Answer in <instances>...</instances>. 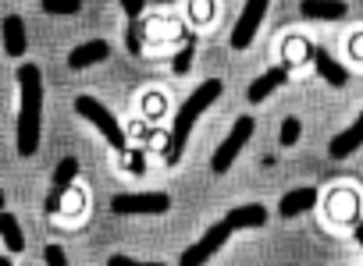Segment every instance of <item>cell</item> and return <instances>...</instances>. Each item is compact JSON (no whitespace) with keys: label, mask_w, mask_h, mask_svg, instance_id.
I'll use <instances>...</instances> for the list:
<instances>
[{"label":"cell","mask_w":363,"mask_h":266,"mask_svg":"<svg viewBox=\"0 0 363 266\" xmlns=\"http://www.w3.org/2000/svg\"><path fill=\"white\" fill-rule=\"evenodd\" d=\"M299 135H303V121H299V117H285V121H281V132H278V142L289 149V146L299 142Z\"/></svg>","instance_id":"ffe728a7"},{"label":"cell","mask_w":363,"mask_h":266,"mask_svg":"<svg viewBox=\"0 0 363 266\" xmlns=\"http://www.w3.org/2000/svg\"><path fill=\"white\" fill-rule=\"evenodd\" d=\"M313 206H317V188H313V185H303V188H292V192L281 195L278 213L289 220V216H299V213H306V209H313Z\"/></svg>","instance_id":"7c38bea8"},{"label":"cell","mask_w":363,"mask_h":266,"mask_svg":"<svg viewBox=\"0 0 363 266\" xmlns=\"http://www.w3.org/2000/svg\"><path fill=\"white\" fill-rule=\"evenodd\" d=\"M26 47H29L26 18H22V15H8V18H4V54H8V57H22Z\"/></svg>","instance_id":"9a60e30c"},{"label":"cell","mask_w":363,"mask_h":266,"mask_svg":"<svg viewBox=\"0 0 363 266\" xmlns=\"http://www.w3.org/2000/svg\"><path fill=\"white\" fill-rule=\"evenodd\" d=\"M225 220H228L232 231H253V227H264V224H267V209H264L260 202H246V206L228 209Z\"/></svg>","instance_id":"4fadbf2b"},{"label":"cell","mask_w":363,"mask_h":266,"mask_svg":"<svg viewBox=\"0 0 363 266\" xmlns=\"http://www.w3.org/2000/svg\"><path fill=\"white\" fill-rule=\"evenodd\" d=\"M79 178V160L75 156H65L57 167H54V192H50V199H47V209L54 213V209H61V199H65V192H72V181Z\"/></svg>","instance_id":"30bf717a"},{"label":"cell","mask_w":363,"mask_h":266,"mask_svg":"<svg viewBox=\"0 0 363 266\" xmlns=\"http://www.w3.org/2000/svg\"><path fill=\"white\" fill-rule=\"evenodd\" d=\"M299 11H303V18H313V22H342L349 15V4H342V0H328V4H320V0H303Z\"/></svg>","instance_id":"5bb4252c"},{"label":"cell","mask_w":363,"mask_h":266,"mask_svg":"<svg viewBox=\"0 0 363 266\" xmlns=\"http://www.w3.org/2000/svg\"><path fill=\"white\" fill-rule=\"evenodd\" d=\"M75 114L82 121H89L107 142L114 153H128V139H125V128L118 125V117L96 100V96H75Z\"/></svg>","instance_id":"3957f363"},{"label":"cell","mask_w":363,"mask_h":266,"mask_svg":"<svg viewBox=\"0 0 363 266\" xmlns=\"http://www.w3.org/2000/svg\"><path fill=\"white\" fill-rule=\"evenodd\" d=\"M0 234H4V245L11 248V252H26V234H22V227H18V216L15 213H0Z\"/></svg>","instance_id":"e0dca14e"},{"label":"cell","mask_w":363,"mask_h":266,"mask_svg":"<svg viewBox=\"0 0 363 266\" xmlns=\"http://www.w3.org/2000/svg\"><path fill=\"white\" fill-rule=\"evenodd\" d=\"M193 57H196V36H186V47H182V50L174 54V61H171V71H174V75H189Z\"/></svg>","instance_id":"ac0fdd59"},{"label":"cell","mask_w":363,"mask_h":266,"mask_svg":"<svg viewBox=\"0 0 363 266\" xmlns=\"http://www.w3.org/2000/svg\"><path fill=\"white\" fill-rule=\"evenodd\" d=\"M121 8H125L128 22H139V11H143L146 4H143V0H121Z\"/></svg>","instance_id":"d4e9b609"},{"label":"cell","mask_w":363,"mask_h":266,"mask_svg":"<svg viewBox=\"0 0 363 266\" xmlns=\"http://www.w3.org/2000/svg\"><path fill=\"white\" fill-rule=\"evenodd\" d=\"M221 93H225V82H221V79H207L203 86H196V93H193L186 103L178 107L174 125H171V135H167V149H164V163H167V167H174V163L182 160V153H186V142H189L196 121L203 117V110H207Z\"/></svg>","instance_id":"7a4b0ae2"},{"label":"cell","mask_w":363,"mask_h":266,"mask_svg":"<svg viewBox=\"0 0 363 266\" xmlns=\"http://www.w3.org/2000/svg\"><path fill=\"white\" fill-rule=\"evenodd\" d=\"M43 11H47V15H75V11H82V0H68V4H54V0H43Z\"/></svg>","instance_id":"44dd1931"},{"label":"cell","mask_w":363,"mask_h":266,"mask_svg":"<svg viewBox=\"0 0 363 266\" xmlns=\"http://www.w3.org/2000/svg\"><path fill=\"white\" fill-rule=\"evenodd\" d=\"M352 57L363 61V36H352Z\"/></svg>","instance_id":"484cf974"},{"label":"cell","mask_w":363,"mask_h":266,"mask_svg":"<svg viewBox=\"0 0 363 266\" xmlns=\"http://www.w3.org/2000/svg\"><path fill=\"white\" fill-rule=\"evenodd\" d=\"M253 132H257V121L250 117V114H242V117H235V125H232V132H228V139L218 146V153L211 156V170L214 174H225L232 163H235V156L246 149V142L253 139Z\"/></svg>","instance_id":"277c9868"},{"label":"cell","mask_w":363,"mask_h":266,"mask_svg":"<svg viewBox=\"0 0 363 266\" xmlns=\"http://www.w3.org/2000/svg\"><path fill=\"white\" fill-rule=\"evenodd\" d=\"M0 266H11V259H0Z\"/></svg>","instance_id":"83f0119b"},{"label":"cell","mask_w":363,"mask_h":266,"mask_svg":"<svg viewBox=\"0 0 363 266\" xmlns=\"http://www.w3.org/2000/svg\"><path fill=\"white\" fill-rule=\"evenodd\" d=\"M107 266H164V262H139V259H128V255L114 252V255L107 259Z\"/></svg>","instance_id":"603a6c76"},{"label":"cell","mask_w":363,"mask_h":266,"mask_svg":"<svg viewBox=\"0 0 363 266\" xmlns=\"http://www.w3.org/2000/svg\"><path fill=\"white\" fill-rule=\"evenodd\" d=\"M285 82H289V68H285V64H278V68H271V71H264L260 79H253V82H250L246 100H250V103H264V100H267V96H274Z\"/></svg>","instance_id":"9c48e42d"},{"label":"cell","mask_w":363,"mask_h":266,"mask_svg":"<svg viewBox=\"0 0 363 266\" xmlns=\"http://www.w3.org/2000/svg\"><path fill=\"white\" fill-rule=\"evenodd\" d=\"M111 209L121 213V216H160L171 209V195L167 192H125V195H114L111 199Z\"/></svg>","instance_id":"5b68a950"},{"label":"cell","mask_w":363,"mask_h":266,"mask_svg":"<svg viewBox=\"0 0 363 266\" xmlns=\"http://www.w3.org/2000/svg\"><path fill=\"white\" fill-rule=\"evenodd\" d=\"M264 18H267V0H250L239 15V22H235V29H232V50H250Z\"/></svg>","instance_id":"52a82bcc"},{"label":"cell","mask_w":363,"mask_h":266,"mask_svg":"<svg viewBox=\"0 0 363 266\" xmlns=\"http://www.w3.org/2000/svg\"><path fill=\"white\" fill-rule=\"evenodd\" d=\"M313 64H317V75L328 82V86H335V89H342L345 82H349V71L324 50V47H313Z\"/></svg>","instance_id":"2e32d148"},{"label":"cell","mask_w":363,"mask_h":266,"mask_svg":"<svg viewBox=\"0 0 363 266\" xmlns=\"http://www.w3.org/2000/svg\"><path fill=\"white\" fill-rule=\"evenodd\" d=\"M359 146H363V114H359V117H356L345 132H338V135L331 139L328 156H331V160H345V156L359 153Z\"/></svg>","instance_id":"8fae6325"},{"label":"cell","mask_w":363,"mask_h":266,"mask_svg":"<svg viewBox=\"0 0 363 266\" xmlns=\"http://www.w3.org/2000/svg\"><path fill=\"white\" fill-rule=\"evenodd\" d=\"M128 170H132V174H143V170H146V156H143L139 149H128Z\"/></svg>","instance_id":"cb8c5ba5"},{"label":"cell","mask_w":363,"mask_h":266,"mask_svg":"<svg viewBox=\"0 0 363 266\" xmlns=\"http://www.w3.org/2000/svg\"><path fill=\"white\" fill-rule=\"evenodd\" d=\"M18 89H22V103H18V153L22 156H36L40 149V121H43V71L40 64H22L18 68Z\"/></svg>","instance_id":"6da1fadb"},{"label":"cell","mask_w":363,"mask_h":266,"mask_svg":"<svg viewBox=\"0 0 363 266\" xmlns=\"http://www.w3.org/2000/svg\"><path fill=\"white\" fill-rule=\"evenodd\" d=\"M356 241H359V248H363V224L356 227Z\"/></svg>","instance_id":"4316f807"},{"label":"cell","mask_w":363,"mask_h":266,"mask_svg":"<svg viewBox=\"0 0 363 266\" xmlns=\"http://www.w3.org/2000/svg\"><path fill=\"white\" fill-rule=\"evenodd\" d=\"M43 259H47V266H68V255H65L61 245H47L43 248Z\"/></svg>","instance_id":"7402d4cb"},{"label":"cell","mask_w":363,"mask_h":266,"mask_svg":"<svg viewBox=\"0 0 363 266\" xmlns=\"http://www.w3.org/2000/svg\"><path fill=\"white\" fill-rule=\"evenodd\" d=\"M111 57V43L107 40H86L82 47H75L68 54V68L72 71H82V68H93V64H104Z\"/></svg>","instance_id":"ba28073f"},{"label":"cell","mask_w":363,"mask_h":266,"mask_svg":"<svg viewBox=\"0 0 363 266\" xmlns=\"http://www.w3.org/2000/svg\"><path fill=\"white\" fill-rule=\"evenodd\" d=\"M331 216L335 220H349V216H356V195H331Z\"/></svg>","instance_id":"d6986e66"},{"label":"cell","mask_w":363,"mask_h":266,"mask_svg":"<svg viewBox=\"0 0 363 266\" xmlns=\"http://www.w3.org/2000/svg\"><path fill=\"white\" fill-rule=\"evenodd\" d=\"M232 234H235V231L228 227V220H221V224L207 227V234H203V238H196V245H189L186 252H182L178 266H207V262L218 255V248H221Z\"/></svg>","instance_id":"8992f818"}]
</instances>
